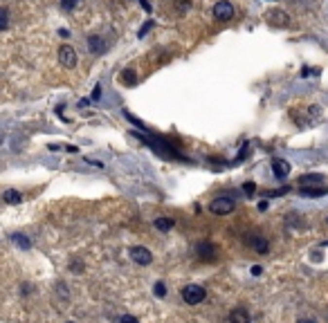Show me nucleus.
<instances>
[{
  "instance_id": "f257e3e1",
  "label": "nucleus",
  "mask_w": 328,
  "mask_h": 323,
  "mask_svg": "<svg viewBox=\"0 0 328 323\" xmlns=\"http://www.w3.org/2000/svg\"><path fill=\"white\" fill-rule=\"evenodd\" d=\"M205 296H207V292H205L202 285L191 283V285H187V288H182V299H184L187 306H198V303L205 301Z\"/></svg>"
},
{
  "instance_id": "f03ea898",
  "label": "nucleus",
  "mask_w": 328,
  "mask_h": 323,
  "mask_svg": "<svg viewBox=\"0 0 328 323\" xmlns=\"http://www.w3.org/2000/svg\"><path fill=\"white\" fill-rule=\"evenodd\" d=\"M234 206H236V202L232 198H216V200H211L209 211L214 216H227V213L234 211Z\"/></svg>"
},
{
  "instance_id": "7ed1b4c3",
  "label": "nucleus",
  "mask_w": 328,
  "mask_h": 323,
  "mask_svg": "<svg viewBox=\"0 0 328 323\" xmlns=\"http://www.w3.org/2000/svg\"><path fill=\"white\" fill-rule=\"evenodd\" d=\"M196 256H198L200 260H205V263H211V260H216V258H218L216 247L211 245L209 240L198 242V247H196Z\"/></svg>"
},
{
  "instance_id": "20e7f679",
  "label": "nucleus",
  "mask_w": 328,
  "mask_h": 323,
  "mask_svg": "<svg viewBox=\"0 0 328 323\" xmlns=\"http://www.w3.org/2000/svg\"><path fill=\"white\" fill-rule=\"evenodd\" d=\"M214 18H218V20H232L234 18V7H232V2H227V0H218L216 5H214Z\"/></svg>"
},
{
  "instance_id": "39448f33",
  "label": "nucleus",
  "mask_w": 328,
  "mask_h": 323,
  "mask_svg": "<svg viewBox=\"0 0 328 323\" xmlns=\"http://www.w3.org/2000/svg\"><path fill=\"white\" fill-rule=\"evenodd\" d=\"M59 61L63 68H74L76 65V52L72 45H61L59 50Z\"/></svg>"
},
{
  "instance_id": "423d86ee",
  "label": "nucleus",
  "mask_w": 328,
  "mask_h": 323,
  "mask_svg": "<svg viewBox=\"0 0 328 323\" xmlns=\"http://www.w3.org/2000/svg\"><path fill=\"white\" fill-rule=\"evenodd\" d=\"M245 242L252 247L254 252H258V254H268L270 252V242L265 240L263 236H258V234H250L245 238Z\"/></svg>"
},
{
  "instance_id": "0eeeda50",
  "label": "nucleus",
  "mask_w": 328,
  "mask_h": 323,
  "mask_svg": "<svg viewBox=\"0 0 328 323\" xmlns=\"http://www.w3.org/2000/svg\"><path fill=\"white\" fill-rule=\"evenodd\" d=\"M130 258H133L137 265H151L153 254L148 252L146 247H133V249H130Z\"/></svg>"
},
{
  "instance_id": "6e6552de",
  "label": "nucleus",
  "mask_w": 328,
  "mask_h": 323,
  "mask_svg": "<svg viewBox=\"0 0 328 323\" xmlns=\"http://www.w3.org/2000/svg\"><path fill=\"white\" fill-rule=\"evenodd\" d=\"M229 323H252L250 312L245 307H234V310L229 312Z\"/></svg>"
},
{
  "instance_id": "1a4fd4ad",
  "label": "nucleus",
  "mask_w": 328,
  "mask_h": 323,
  "mask_svg": "<svg viewBox=\"0 0 328 323\" xmlns=\"http://www.w3.org/2000/svg\"><path fill=\"white\" fill-rule=\"evenodd\" d=\"M272 173H274L279 180H283V177H288V173H290V164H288L286 159H272Z\"/></svg>"
},
{
  "instance_id": "9d476101",
  "label": "nucleus",
  "mask_w": 328,
  "mask_h": 323,
  "mask_svg": "<svg viewBox=\"0 0 328 323\" xmlns=\"http://www.w3.org/2000/svg\"><path fill=\"white\" fill-rule=\"evenodd\" d=\"M299 193L304 198H322V195H328V187H301Z\"/></svg>"
},
{
  "instance_id": "9b49d317",
  "label": "nucleus",
  "mask_w": 328,
  "mask_h": 323,
  "mask_svg": "<svg viewBox=\"0 0 328 323\" xmlns=\"http://www.w3.org/2000/svg\"><path fill=\"white\" fill-rule=\"evenodd\" d=\"M268 20L272 25H276V27H286V25H288V14L281 12V9H276V12H270L268 14Z\"/></svg>"
},
{
  "instance_id": "f8f14e48",
  "label": "nucleus",
  "mask_w": 328,
  "mask_h": 323,
  "mask_svg": "<svg viewBox=\"0 0 328 323\" xmlns=\"http://www.w3.org/2000/svg\"><path fill=\"white\" fill-rule=\"evenodd\" d=\"M326 177L319 175V173H312V175H301L299 177V184L301 187H317V184H322Z\"/></svg>"
},
{
  "instance_id": "ddd939ff",
  "label": "nucleus",
  "mask_w": 328,
  "mask_h": 323,
  "mask_svg": "<svg viewBox=\"0 0 328 323\" xmlns=\"http://www.w3.org/2000/svg\"><path fill=\"white\" fill-rule=\"evenodd\" d=\"M88 47L92 50V54H104L106 52V43L101 41V36H88Z\"/></svg>"
},
{
  "instance_id": "4468645a",
  "label": "nucleus",
  "mask_w": 328,
  "mask_h": 323,
  "mask_svg": "<svg viewBox=\"0 0 328 323\" xmlns=\"http://www.w3.org/2000/svg\"><path fill=\"white\" fill-rule=\"evenodd\" d=\"M2 200H5L7 204H20V202H23V193L16 191V188H7L5 193H2Z\"/></svg>"
},
{
  "instance_id": "2eb2a0df",
  "label": "nucleus",
  "mask_w": 328,
  "mask_h": 323,
  "mask_svg": "<svg viewBox=\"0 0 328 323\" xmlns=\"http://www.w3.org/2000/svg\"><path fill=\"white\" fill-rule=\"evenodd\" d=\"M173 224H176L173 218H158V220L153 222V227H155L158 231H162V234H166V231L173 229Z\"/></svg>"
},
{
  "instance_id": "dca6fc26",
  "label": "nucleus",
  "mask_w": 328,
  "mask_h": 323,
  "mask_svg": "<svg viewBox=\"0 0 328 323\" xmlns=\"http://www.w3.org/2000/svg\"><path fill=\"white\" fill-rule=\"evenodd\" d=\"M12 240L16 242V245L20 247L23 252H30V249H32V240H30V238H27L25 234H14V236H12Z\"/></svg>"
},
{
  "instance_id": "f3484780",
  "label": "nucleus",
  "mask_w": 328,
  "mask_h": 323,
  "mask_svg": "<svg viewBox=\"0 0 328 323\" xmlns=\"http://www.w3.org/2000/svg\"><path fill=\"white\" fill-rule=\"evenodd\" d=\"M7 27H9V12L5 7H0V32L7 30Z\"/></svg>"
},
{
  "instance_id": "a211bd4d",
  "label": "nucleus",
  "mask_w": 328,
  "mask_h": 323,
  "mask_svg": "<svg viewBox=\"0 0 328 323\" xmlns=\"http://www.w3.org/2000/svg\"><path fill=\"white\" fill-rule=\"evenodd\" d=\"M122 81H124V83H128V85H135V83H137V77H135V72H133V70H124Z\"/></svg>"
},
{
  "instance_id": "6ab92c4d",
  "label": "nucleus",
  "mask_w": 328,
  "mask_h": 323,
  "mask_svg": "<svg viewBox=\"0 0 328 323\" xmlns=\"http://www.w3.org/2000/svg\"><path fill=\"white\" fill-rule=\"evenodd\" d=\"M153 294H155L158 299L166 296V285H164V283H155V285H153Z\"/></svg>"
},
{
  "instance_id": "aec40b11",
  "label": "nucleus",
  "mask_w": 328,
  "mask_h": 323,
  "mask_svg": "<svg viewBox=\"0 0 328 323\" xmlns=\"http://www.w3.org/2000/svg\"><path fill=\"white\" fill-rule=\"evenodd\" d=\"M243 191H245V195H254V191H256V184H254V182H245V184H243Z\"/></svg>"
},
{
  "instance_id": "412c9836",
  "label": "nucleus",
  "mask_w": 328,
  "mask_h": 323,
  "mask_svg": "<svg viewBox=\"0 0 328 323\" xmlns=\"http://www.w3.org/2000/svg\"><path fill=\"white\" fill-rule=\"evenodd\" d=\"M76 2H79V0H61V7L70 12V9H74V7H76Z\"/></svg>"
},
{
  "instance_id": "4be33fe9",
  "label": "nucleus",
  "mask_w": 328,
  "mask_h": 323,
  "mask_svg": "<svg viewBox=\"0 0 328 323\" xmlns=\"http://www.w3.org/2000/svg\"><path fill=\"white\" fill-rule=\"evenodd\" d=\"M119 323H140V321H137L135 317H130V314H124V317L119 319Z\"/></svg>"
},
{
  "instance_id": "5701e85b",
  "label": "nucleus",
  "mask_w": 328,
  "mask_h": 323,
  "mask_svg": "<svg viewBox=\"0 0 328 323\" xmlns=\"http://www.w3.org/2000/svg\"><path fill=\"white\" fill-rule=\"evenodd\" d=\"M151 27H153V23H151V20H148V23H146V25H144V27H142V30H140V36H144L148 30H151Z\"/></svg>"
},
{
  "instance_id": "b1692460",
  "label": "nucleus",
  "mask_w": 328,
  "mask_h": 323,
  "mask_svg": "<svg viewBox=\"0 0 328 323\" xmlns=\"http://www.w3.org/2000/svg\"><path fill=\"white\" fill-rule=\"evenodd\" d=\"M261 272H263V267H261V265H254V267H252V274H254V276H261Z\"/></svg>"
},
{
  "instance_id": "393cba45",
  "label": "nucleus",
  "mask_w": 328,
  "mask_h": 323,
  "mask_svg": "<svg viewBox=\"0 0 328 323\" xmlns=\"http://www.w3.org/2000/svg\"><path fill=\"white\" fill-rule=\"evenodd\" d=\"M99 97H101V88L97 85V88H94V92H92V99H99Z\"/></svg>"
},
{
  "instance_id": "a878e982",
  "label": "nucleus",
  "mask_w": 328,
  "mask_h": 323,
  "mask_svg": "<svg viewBox=\"0 0 328 323\" xmlns=\"http://www.w3.org/2000/svg\"><path fill=\"white\" fill-rule=\"evenodd\" d=\"M268 209V202H258V211H265Z\"/></svg>"
},
{
  "instance_id": "bb28decb",
  "label": "nucleus",
  "mask_w": 328,
  "mask_h": 323,
  "mask_svg": "<svg viewBox=\"0 0 328 323\" xmlns=\"http://www.w3.org/2000/svg\"><path fill=\"white\" fill-rule=\"evenodd\" d=\"M140 2H142V7H144V9H146V12H151V5H148L146 0H140Z\"/></svg>"
},
{
  "instance_id": "cd10ccee",
  "label": "nucleus",
  "mask_w": 328,
  "mask_h": 323,
  "mask_svg": "<svg viewBox=\"0 0 328 323\" xmlns=\"http://www.w3.org/2000/svg\"><path fill=\"white\" fill-rule=\"evenodd\" d=\"M297 323H315V321H312V319H299Z\"/></svg>"
},
{
  "instance_id": "c85d7f7f",
  "label": "nucleus",
  "mask_w": 328,
  "mask_h": 323,
  "mask_svg": "<svg viewBox=\"0 0 328 323\" xmlns=\"http://www.w3.org/2000/svg\"><path fill=\"white\" fill-rule=\"evenodd\" d=\"M70 323H74V321H70Z\"/></svg>"
}]
</instances>
